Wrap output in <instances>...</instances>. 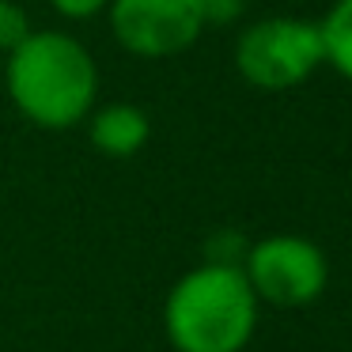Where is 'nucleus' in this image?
Wrapping results in <instances>:
<instances>
[{"label": "nucleus", "instance_id": "1", "mask_svg": "<svg viewBox=\"0 0 352 352\" xmlns=\"http://www.w3.org/2000/svg\"><path fill=\"white\" fill-rule=\"evenodd\" d=\"M261 303L243 265L201 261L170 284L163 333L175 352H246L258 333Z\"/></svg>", "mask_w": 352, "mask_h": 352}, {"label": "nucleus", "instance_id": "2", "mask_svg": "<svg viewBox=\"0 0 352 352\" xmlns=\"http://www.w3.org/2000/svg\"><path fill=\"white\" fill-rule=\"evenodd\" d=\"M8 99L38 129H72L95 110L99 69L72 34L34 31L8 54Z\"/></svg>", "mask_w": 352, "mask_h": 352}, {"label": "nucleus", "instance_id": "3", "mask_svg": "<svg viewBox=\"0 0 352 352\" xmlns=\"http://www.w3.org/2000/svg\"><path fill=\"white\" fill-rule=\"evenodd\" d=\"M326 65L322 31L311 19L273 16L246 27L235 42V69L258 91H288Z\"/></svg>", "mask_w": 352, "mask_h": 352}, {"label": "nucleus", "instance_id": "4", "mask_svg": "<svg viewBox=\"0 0 352 352\" xmlns=\"http://www.w3.org/2000/svg\"><path fill=\"white\" fill-rule=\"evenodd\" d=\"M239 265L258 303L284 307V311L318 303L329 284V261L322 246L296 231H276L250 243Z\"/></svg>", "mask_w": 352, "mask_h": 352}, {"label": "nucleus", "instance_id": "5", "mask_svg": "<svg viewBox=\"0 0 352 352\" xmlns=\"http://www.w3.org/2000/svg\"><path fill=\"white\" fill-rule=\"evenodd\" d=\"M110 31L133 57H178L208 27L197 0H110Z\"/></svg>", "mask_w": 352, "mask_h": 352}, {"label": "nucleus", "instance_id": "6", "mask_svg": "<svg viewBox=\"0 0 352 352\" xmlns=\"http://www.w3.org/2000/svg\"><path fill=\"white\" fill-rule=\"evenodd\" d=\"M87 137L110 160H133L152 140V118L133 102H107L87 114Z\"/></svg>", "mask_w": 352, "mask_h": 352}, {"label": "nucleus", "instance_id": "7", "mask_svg": "<svg viewBox=\"0 0 352 352\" xmlns=\"http://www.w3.org/2000/svg\"><path fill=\"white\" fill-rule=\"evenodd\" d=\"M326 65L352 84V0H333V8L318 23Z\"/></svg>", "mask_w": 352, "mask_h": 352}, {"label": "nucleus", "instance_id": "8", "mask_svg": "<svg viewBox=\"0 0 352 352\" xmlns=\"http://www.w3.org/2000/svg\"><path fill=\"white\" fill-rule=\"evenodd\" d=\"M31 34H34V27H31V16H27L23 4L0 0V50L12 54V50H19Z\"/></svg>", "mask_w": 352, "mask_h": 352}, {"label": "nucleus", "instance_id": "9", "mask_svg": "<svg viewBox=\"0 0 352 352\" xmlns=\"http://www.w3.org/2000/svg\"><path fill=\"white\" fill-rule=\"evenodd\" d=\"M208 23H235L246 12V0H197Z\"/></svg>", "mask_w": 352, "mask_h": 352}, {"label": "nucleus", "instance_id": "10", "mask_svg": "<svg viewBox=\"0 0 352 352\" xmlns=\"http://www.w3.org/2000/svg\"><path fill=\"white\" fill-rule=\"evenodd\" d=\"M65 19H95L99 12L110 8V0H50Z\"/></svg>", "mask_w": 352, "mask_h": 352}]
</instances>
